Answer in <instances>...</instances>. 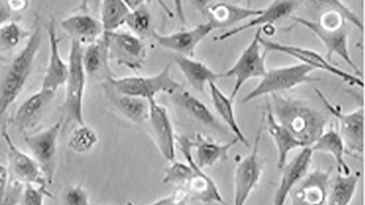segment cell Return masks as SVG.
<instances>
[{
    "mask_svg": "<svg viewBox=\"0 0 365 205\" xmlns=\"http://www.w3.org/2000/svg\"><path fill=\"white\" fill-rule=\"evenodd\" d=\"M264 128V117H262L251 152L238 162L234 171L233 205L247 204L262 178L264 162L259 157V147Z\"/></svg>",
    "mask_w": 365,
    "mask_h": 205,
    "instance_id": "7",
    "label": "cell"
},
{
    "mask_svg": "<svg viewBox=\"0 0 365 205\" xmlns=\"http://www.w3.org/2000/svg\"><path fill=\"white\" fill-rule=\"evenodd\" d=\"M262 36V28L254 33L252 40L247 48L242 51L241 56L234 63L232 67L222 74V77H233L235 79V84L230 95L231 101L234 102L241 90L242 85L247 81L254 78H262L267 73V65H265V56L262 53L259 38Z\"/></svg>",
    "mask_w": 365,
    "mask_h": 205,
    "instance_id": "9",
    "label": "cell"
},
{
    "mask_svg": "<svg viewBox=\"0 0 365 205\" xmlns=\"http://www.w3.org/2000/svg\"><path fill=\"white\" fill-rule=\"evenodd\" d=\"M56 95V93L40 88L39 90L28 97L17 108L13 117L14 125L21 131L36 127Z\"/></svg>",
    "mask_w": 365,
    "mask_h": 205,
    "instance_id": "23",
    "label": "cell"
},
{
    "mask_svg": "<svg viewBox=\"0 0 365 205\" xmlns=\"http://www.w3.org/2000/svg\"><path fill=\"white\" fill-rule=\"evenodd\" d=\"M174 62L188 84L202 93L205 91V85L210 83H216L217 80L222 77V74L215 73L204 63L190 57L175 56Z\"/></svg>",
    "mask_w": 365,
    "mask_h": 205,
    "instance_id": "28",
    "label": "cell"
},
{
    "mask_svg": "<svg viewBox=\"0 0 365 205\" xmlns=\"http://www.w3.org/2000/svg\"><path fill=\"white\" fill-rule=\"evenodd\" d=\"M83 50L84 47L81 44L71 40L68 59V71L64 85V102L62 105L66 122H73L77 125L85 124L84 98L88 79L83 67Z\"/></svg>",
    "mask_w": 365,
    "mask_h": 205,
    "instance_id": "4",
    "label": "cell"
},
{
    "mask_svg": "<svg viewBox=\"0 0 365 205\" xmlns=\"http://www.w3.org/2000/svg\"><path fill=\"white\" fill-rule=\"evenodd\" d=\"M192 149L195 150L193 155L194 162L201 169L212 167L218 162L227 161L230 158L231 148L238 144V139L234 138L225 144H220L212 141L202 134H196L195 138L191 139Z\"/></svg>",
    "mask_w": 365,
    "mask_h": 205,
    "instance_id": "26",
    "label": "cell"
},
{
    "mask_svg": "<svg viewBox=\"0 0 365 205\" xmlns=\"http://www.w3.org/2000/svg\"><path fill=\"white\" fill-rule=\"evenodd\" d=\"M311 149L317 152L329 154L335 159L339 174L349 175L352 173L349 165L345 161V154H347L346 147L341 137L339 136L336 128L331 125L328 130H324L318 141L311 147Z\"/></svg>",
    "mask_w": 365,
    "mask_h": 205,
    "instance_id": "30",
    "label": "cell"
},
{
    "mask_svg": "<svg viewBox=\"0 0 365 205\" xmlns=\"http://www.w3.org/2000/svg\"><path fill=\"white\" fill-rule=\"evenodd\" d=\"M314 70L302 63L271 68L262 77L259 84L244 97L242 102L247 104L259 97L281 94L282 91L293 90L301 85L318 82L319 78L311 76Z\"/></svg>",
    "mask_w": 365,
    "mask_h": 205,
    "instance_id": "5",
    "label": "cell"
},
{
    "mask_svg": "<svg viewBox=\"0 0 365 205\" xmlns=\"http://www.w3.org/2000/svg\"><path fill=\"white\" fill-rule=\"evenodd\" d=\"M212 31L210 24L202 23L190 30L178 31L170 34H162L153 30L150 36L160 47L173 51L176 56L193 58L196 48Z\"/></svg>",
    "mask_w": 365,
    "mask_h": 205,
    "instance_id": "17",
    "label": "cell"
},
{
    "mask_svg": "<svg viewBox=\"0 0 365 205\" xmlns=\"http://www.w3.org/2000/svg\"><path fill=\"white\" fill-rule=\"evenodd\" d=\"M107 82L117 93L147 101L148 99L155 98L161 93L173 95L181 87V84L173 78L170 64L154 75L115 76L108 79Z\"/></svg>",
    "mask_w": 365,
    "mask_h": 205,
    "instance_id": "6",
    "label": "cell"
},
{
    "mask_svg": "<svg viewBox=\"0 0 365 205\" xmlns=\"http://www.w3.org/2000/svg\"><path fill=\"white\" fill-rule=\"evenodd\" d=\"M98 142V136L96 131L88 125H78L71 133L68 140V147L73 152L85 155L91 152Z\"/></svg>",
    "mask_w": 365,
    "mask_h": 205,
    "instance_id": "35",
    "label": "cell"
},
{
    "mask_svg": "<svg viewBox=\"0 0 365 205\" xmlns=\"http://www.w3.org/2000/svg\"><path fill=\"white\" fill-rule=\"evenodd\" d=\"M361 173H350L349 175L338 174L330 185L327 199V205H350L356 195Z\"/></svg>",
    "mask_w": 365,
    "mask_h": 205,
    "instance_id": "32",
    "label": "cell"
},
{
    "mask_svg": "<svg viewBox=\"0 0 365 205\" xmlns=\"http://www.w3.org/2000/svg\"><path fill=\"white\" fill-rule=\"evenodd\" d=\"M302 2L299 1H274L268 5L267 8L262 9V13L253 17L250 21L238 26L232 30L225 31L217 37L216 40L225 41L231 37L238 36L242 31L253 28H262L267 25H274V23L279 21L284 17L290 16Z\"/></svg>",
    "mask_w": 365,
    "mask_h": 205,
    "instance_id": "24",
    "label": "cell"
},
{
    "mask_svg": "<svg viewBox=\"0 0 365 205\" xmlns=\"http://www.w3.org/2000/svg\"><path fill=\"white\" fill-rule=\"evenodd\" d=\"M30 34V31L14 20L3 26L0 28V56L16 48L23 40H27Z\"/></svg>",
    "mask_w": 365,
    "mask_h": 205,
    "instance_id": "36",
    "label": "cell"
},
{
    "mask_svg": "<svg viewBox=\"0 0 365 205\" xmlns=\"http://www.w3.org/2000/svg\"><path fill=\"white\" fill-rule=\"evenodd\" d=\"M271 99V111L277 121L289 131L302 147H312L325 130L327 116L301 100L282 94H273Z\"/></svg>",
    "mask_w": 365,
    "mask_h": 205,
    "instance_id": "2",
    "label": "cell"
},
{
    "mask_svg": "<svg viewBox=\"0 0 365 205\" xmlns=\"http://www.w3.org/2000/svg\"><path fill=\"white\" fill-rule=\"evenodd\" d=\"M265 112L264 113V125L267 128L270 138L272 139L274 144H275L277 149V165H278L279 170L281 171L282 168L287 162L288 154L297 148L302 147V145L291 134L287 128L282 127L281 124L273 116L272 111H271L269 100L265 101Z\"/></svg>",
    "mask_w": 365,
    "mask_h": 205,
    "instance_id": "27",
    "label": "cell"
},
{
    "mask_svg": "<svg viewBox=\"0 0 365 205\" xmlns=\"http://www.w3.org/2000/svg\"><path fill=\"white\" fill-rule=\"evenodd\" d=\"M61 130L62 122H56L39 132L26 136L24 139L30 155L38 162L48 184H53L56 171L57 144Z\"/></svg>",
    "mask_w": 365,
    "mask_h": 205,
    "instance_id": "14",
    "label": "cell"
},
{
    "mask_svg": "<svg viewBox=\"0 0 365 205\" xmlns=\"http://www.w3.org/2000/svg\"><path fill=\"white\" fill-rule=\"evenodd\" d=\"M261 43L262 53L267 56L269 53H281L293 57L297 60H299L302 64L309 65L314 70H322L327 71L339 77L342 81L347 83L351 85H358V87L364 88V81L361 77L351 74L347 71L342 70L341 68L334 65L332 63L328 61L322 54L317 53L315 51L309 50L298 47V46L284 45L281 43L271 41V40L265 39L262 36L259 38Z\"/></svg>",
    "mask_w": 365,
    "mask_h": 205,
    "instance_id": "10",
    "label": "cell"
},
{
    "mask_svg": "<svg viewBox=\"0 0 365 205\" xmlns=\"http://www.w3.org/2000/svg\"><path fill=\"white\" fill-rule=\"evenodd\" d=\"M328 6L327 11L321 14L317 21L304 19V17H293L298 24L304 26L315 34L327 48V58L332 61L334 56L341 57L351 68L355 75L362 76V71L351 57L349 51V34H348L347 21L352 23L361 31L364 26L358 17L345 7L344 3L338 1L324 2Z\"/></svg>",
    "mask_w": 365,
    "mask_h": 205,
    "instance_id": "1",
    "label": "cell"
},
{
    "mask_svg": "<svg viewBox=\"0 0 365 205\" xmlns=\"http://www.w3.org/2000/svg\"><path fill=\"white\" fill-rule=\"evenodd\" d=\"M313 153L311 147H302L301 152L282 168L281 179L274 194V205H284L293 188L307 175Z\"/></svg>",
    "mask_w": 365,
    "mask_h": 205,
    "instance_id": "19",
    "label": "cell"
},
{
    "mask_svg": "<svg viewBox=\"0 0 365 205\" xmlns=\"http://www.w3.org/2000/svg\"><path fill=\"white\" fill-rule=\"evenodd\" d=\"M63 205H91L90 196L81 185H71L63 194Z\"/></svg>",
    "mask_w": 365,
    "mask_h": 205,
    "instance_id": "39",
    "label": "cell"
},
{
    "mask_svg": "<svg viewBox=\"0 0 365 205\" xmlns=\"http://www.w3.org/2000/svg\"><path fill=\"white\" fill-rule=\"evenodd\" d=\"M331 172V168L308 172L291 191V205H324L330 189Z\"/></svg>",
    "mask_w": 365,
    "mask_h": 205,
    "instance_id": "16",
    "label": "cell"
},
{
    "mask_svg": "<svg viewBox=\"0 0 365 205\" xmlns=\"http://www.w3.org/2000/svg\"><path fill=\"white\" fill-rule=\"evenodd\" d=\"M60 25L73 41L78 42L83 47L97 41L104 36L99 19L87 13L74 14L65 17Z\"/></svg>",
    "mask_w": 365,
    "mask_h": 205,
    "instance_id": "22",
    "label": "cell"
},
{
    "mask_svg": "<svg viewBox=\"0 0 365 205\" xmlns=\"http://www.w3.org/2000/svg\"><path fill=\"white\" fill-rule=\"evenodd\" d=\"M211 101L215 108L216 112L221 117L222 121L227 125V127L232 131L235 138L238 139L239 142L250 147V142L242 132L241 127L239 125L238 120L236 118L235 110H234L233 102L230 97L225 95L221 90V88L216 85V83H210L208 84Z\"/></svg>",
    "mask_w": 365,
    "mask_h": 205,
    "instance_id": "29",
    "label": "cell"
},
{
    "mask_svg": "<svg viewBox=\"0 0 365 205\" xmlns=\"http://www.w3.org/2000/svg\"><path fill=\"white\" fill-rule=\"evenodd\" d=\"M173 102L199 122L213 130L225 131L207 105L187 90L173 94Z\"/></svg>",
    "mask_w": 365,
    "mask_h": 205,
    "instance_id": "31",
    "label": "cell"
},
{
    "mask_svg": "<svg viewBox=\"0 0 365 205\" xmlns=\"http://www.w3.org/2000/svg\"><path fill=\"white\" fill-rule=\"evenodd\" d=\"M42 45V28L37 19L24 47L14 57L0 83V117L10 108L24 90Z\"/></svg>",
    "mask_w": 365,
    "mask_h": 205,
    "instance_id": "3",
    "label": "cell"
},
{
    "mask_svg": "<svg viewBox=\"0 0 365 205\" xmlns=\"http://www.w3.org/2000/svg\"><path fill=\"white\" fill-rule=\"evenodd\" d=\"M148 122L151 137L159 153L165 161H175L176 133L167 108L155 98L148 99Z\"/></svg>",
    "mask_w": 365,
    "mask_h": 205,
    "instance_id": "15",
    "label": "cell"
},
{
    "mask_svg": "<svg viewBox=\"0 0 365 205\" xmlns=\"http://www.w3.org/2000/svg\"><path fill=\"white\" fill-rule=\"evenodd\" d=\"M102 88L114 110L134 125H141L148 121V102L137 97L117 93L108 82L103 83Z\"/></svg>",
    "mask_w": 365,
    "mask_h": 205,
    "instance_id": "25",
    "label": "cell"
},
{
    "mask_svg": "<svg viewBox=\"0 0 365 205\" xmlns=\"http://www.w3.org/2000/svg\"><path fill=\"white\" fill-rule=\"evenodd\" d=\"M25 185L10 179L4 195L0 199V205H20Z\"/></svg>",
    "mask_w": 365,
    "mask_h": 205,
    "instance_id": "40",
    "label": "cell"
},
{
    "mask_svg": "<svg viewBox=\"0 0 365 205\" xmlns=\"http://www.w3.org/2000/svg\"><path fill=\"white\" fill-rule=\"evenodd\" d=\"M108 38V56L110 61L138 73L147 59V45L144 39L134 36L130 31H117L104 33Z\"/></svg>",
    "mask_w": 365,
    "mask_h": 205,
    "instance_id": "12",
    "label": "cell"
},
{
    "mask_svg": "<svg viewBox=\"0 0 365 205\" xmlns=\"http://www.w3.org/2000/svg\"><path fill=\"white\" fill-rule=\"evenodd\" d=\"M176 147H178L182 156L187 159V164L192 167V174L185 188L188 196L204 205L225 204L215 182L194 162L191 139L176 134Z\"/></svg>",
    "mask_w": 365,
    "mask_h": 205,
    "instance_id": "11",
    "label": "cell"
},
{
    "mask_svg": "<svg viewBox=\"0 0 365 205\" xmlns=\"http://www.w3.org/2000/svg\"><path fill=\"white\" fill-rule=\"evenodd\" d=\"M192 167L190 164H182L180 162H171L170 167L165 169L163 184L174 185L177 188L185 189L188 181H190Z\"/></svg>",
    "mask_w": 365,
    "mask_h": 205,
    "instance_id": "37",
    "label": "cell"
},
{
    "mask_svg": "<svg viewBox=\"0 0 365 205\" xmlns=\"http://www.w3.org/2000/svg\"><path fill=\"white\" fill-rule=\"evenodd\" d=\"M99 10V20L104 33L119 31L130 13L127 2L122 0H104L100 2Z\"/></svg>",
    "mask_w": 365,
    "mask_h": 205,
    "instance_id": "33",
    "label": "cell"
},
{
    "mask_svg": "<svg viewBox=\"0 0 365 205\" xmlns=\"http://www.w3.org/2000/svg\"><path fill=\"white\" fill-rule=\"evenodd\" d=\"M7 151L8 171L10 179L20 182L24 185L48 187V181L38 162L30 155L23 152L14 144L6 125L1 131Z\"/></svg>",
    "mask_w": 365,
    "mask_h": 205,
    "instance_id": "13",
    "label": "cell"
},
{
    "mask_svg": "<svg viewBox=\"0 0 365 205\" xmlns=\"http://www.w3.org/2000/svg\"><path fill=\"white\" fill-rule=\"evenodd\" d=\"M125 2L130 9V13L125 24L130 28V33L142 39L150 36L153 31L151 14L147 7V2L136 1V0Z\"/></svg>",
    "mask_w": 365,
    "mask_h": 205,
    "instance_id": "34",
    "label": "cell"
},
{
    "mask_svg": "<svg viewBox=\"0 0 365 205\" xmlns=\"http://www.w3.org/2000/svg\"><path fill=\"white\" fill-rule=\"evenodd\" d=\"M14 14L8 0H0V28L13 21Z\"/></svg>",
    "mask_w": 365,
    "mask_h": 205,
    "instance_id": "42",
    "label": "cell"
},
{
    "mask_svg": "<svg viewBox=\"0 0 365 205\" xmlns=\"http://www.w3.org/2000/svg\"><path fill=\"white\" fill-rule=\"evenodd\" d=\"M82 61L86 76L90 81L103 84L115 77L110 68L108 38L105 34L97 41L84 47Z\"/></svg>",
    "mask_w": 365,
    "mask_h": 205,
    "instance_id": "21",
    "label": "cell"
},
{
    "mask_svg": "<svg viewBox=\"0 0 365 205\" xmlns=\"http://www.w3.org/2000/svg\"><path fill=\"white\" fill-rule=\"evenodd\" d=\"M9 4H10L11 10L14 13H21L28 8L29 2L25 0H9Z\"/></svg>",
    "mask_w": 365,
    "mask_h": 205,
    "instance_id": "43",
    "label": "cell"
},
{
    "mask_svg": "<svg viewBox=\"0 0 365 205\" xmlns=\"http://www.w3.org/2000/svg\"><path fill=\"white\" fill-rule=\"evenodd\" d=\"M46 28L48 40V60L43 75L41 88L56 93L60 88L64 87L68 65V61H65L60 53V38L53 19L48 20Z\"/></svg>",
    "mask_w": 365,
    "mask_h": 205,
    "instance_id": "18",
    "label": "cell"
},
{
    "mask_svg": "<svg viewBox=\"0 0 365 205\" xmlns=\"http://www.w3.org/2000/svg\"><path fill=\"white\" fill-rule=\"evenodd\" d=\"M317 96L336 119V131L344 141L347 154L359 157L364 151V110L361 107L351 112H344L339 105H333L327 96L315 88Z\"/></svg>",
    "mask_w": 365,
    "mask_h": 205,
    "instance_id": "8",
    "label": "cell"
},
{
    "mask_svg": "<svg viewBox=\"0 0 365 205\" xmlns=\"http://www.w3.org/2000/svg\"><path fill=\"white\" fill-rule=\"evenodd\" d=\"M48 187L25 185L20 205H44L45 199L51 198Z\"/></svg>",
    "mask_w": 365,
    "mask_h": 205,
    "instance_id": "38",
    "label": "cell"
},
{
    "mask_svg": "<svg viewBox=\"0 0 365 205\" xmlns=\"http://www.w3.org/2000/svg\"><path fill=\"white\" fill-rule=\"evenodd\" d=\"M190 196L187 191L182 188H177L170 196H164V198L158 199V201L153 202V204L144 205H187V201ZM125 205H137L133 202L128 201Z\"/></svg>",
    "mask_w": 365,
    "mask_h": 205,
    "instance_id": "41",
    "label": "cell"
},
{
    "mask_svg": "<svg viewBox=\"0 0 365 205\" xmlns=\"http://www.w3.org/2000/svg\"><path fill=\"white\" fill-rule=\"evenodd\" d=\"M202 16L207 19V24L215 28L230 27L248 19H253L262 13V9H251L231 3H210L200 7Z\"/></svg>",
    "mask_w": 365,
    "mask_h": 205,
    "instance_id": "20",
    "label": "cell"
}]
</instances>
